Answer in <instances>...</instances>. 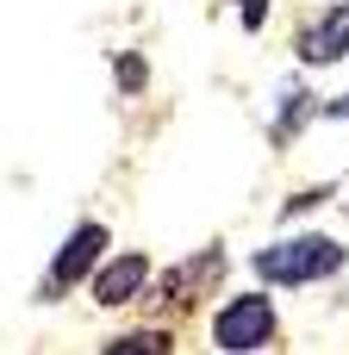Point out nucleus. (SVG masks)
<instances>
[{
  "label": "nucleus",
  "instance_id": "5",
  "mask_svg": "<svg viewBox=\"0 0 349 355\" xmlns=\"http://www.w3.org/2000/svg\"><path fill=\"white\" fill-rule=\"evenodd\" d=\"M150 287V256H112L106 268H94V300L100 306H131L137 293Z\"/></svg>",
  "mask_w": 349,
  "mask_h": 355
},
{
  "label": "nucleus",
  "instance_id": "1",
  "mask_svg": "<svg viewBox=\"0 0 349 355\" xmlns=\"http://www.w3.org/2000/svg\"><path fill=\"white\" fill-rule=\"evenodd\" d=\"M349 262V250L337 237H281L269 250H256V275L269 287H312V281H331Z\"/></svg>",
  "mask_w": 349,
  "mask_h": 355
},
{
  "label": "nucleus",
  "instance_id": "8",
  "mask_svg": "<svg viewBox=\"0 0 349 355\" xmlns=\"http://www.w3.org/2000/svg\"><path fill=\"white\" fill-rule=\"evenodd\" d=\"M112 355H144V349H169V331H131L119 343H106Z\"/></svg>",
  "mask_w": 349,
  "mask_h": 355
},
{
  "label": "nucleus",
  "instance_id": "9",
  "mask_svg": "<svg viewBox=\"0 0 349 355\" xmlns=\"http://www.w3.org/2000/svg\"><path fill=\"white\" fill-rule=\"evenodd\" d=\"M119 87H125V94L144 87V56H119Z\"/></svg>",
  "mask_w": 349,
  "mask_h": 355
},
{
  "label": "nucleus",
  "instance_id": "3",
  "mask_svg": "<svg viewBox=\"0 0 349 355\" xmlns=\"http://www.w3.org/2000/svg\"><path fill=\"white\" fill-rule=\"evenodd\" d=\"M100 250H106V225H75L69 243H62V256H56L50 275L37 281V300H62L75 281H87V275L100 268Z\"/></svg>",
  "mask_w": 349,
  "mask_h": 355
},
{
  "label": "nucleus",
  "instance_id": "7",
  "mask_svg": "<svg viewBox=\"0 0 349 355\" xmlns=\"http://www.w3.org/2000/svg\"><path fill=\"white\" fill-rule=\"evenodd\" d=\"M312 119V94L306 87H281V112H275V125H269V137L275 144H293V131Z\"/></svg>",
  "mask_w": 349,
  "mask_h": 355
},
{
  "label": "nucleus",
  "instance_id": "10",
  "mask_svg": "<svg viewBox=\"0 0 349 355\" xmlns=\"http://www.w3.org/2000/svg\"><path fill=\"white\" fill-rule=\"evenodd\" d=\"M237 19H244L250 31H262V19H269V0H244V6H237Z\"/></svg>",
  "mask_w": 349,
  "mask_h": 355
},
{
  "label": "nucleus",
  "instance_id": "4",
  "mask_svg": "<svg viewBox=\"0 0 349 355\" xmlns=\"http://www.w3.org/2000/svg\"><path fill=\"white\" fill-rule=\"evenodd\" d=\"M300 62H312V69H325V62H337V56H349V0H337L331 12H318L306 31H300Z\"/></svg>",
  "mask_w": 349,
  "mask_h": 355
},
{
  "label": "nucleus",
  "instance_id": "2",
  "mask_svg": "<svg viewBox=\"0 0 349 355\" xmlns=\"http://www.w3.org/2000/svg\"><path fill=\"white\" fill-rule=\"evenodd\" d=\"M212 343L225 355L269 349V343H275V306H269V293H237V300L212 318Z\"/></svg>",
  "mask_w": 349,
  "mask_h": 355
},
{
  "label": "nucleus",
  "instance_id": "6",
  "mask_svg": "<svg viewBox=\"0 0 349 355\" xmlns=\"http://www.w3.org/2000/svg\"><path fill=\"white\" fill-rule=\"evenodd\" d=\"M219 268H225V256H219V250H206V256L181 262V268H175V275L162 281V300H169V306H194V300H200L194 287H206V281H212Z\"/></svg>",
  "mask_w": 349,
  "mask_h": 355
}]
</instances>
